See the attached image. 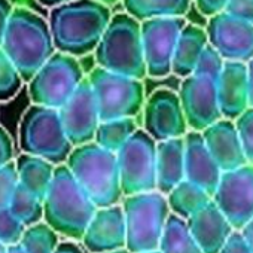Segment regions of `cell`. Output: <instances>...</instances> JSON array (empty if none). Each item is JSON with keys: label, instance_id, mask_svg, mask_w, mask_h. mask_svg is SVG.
Returning <instances> with one entry per match:
<instances>
[{"label": "cell", "instance_id": "obj_1", "mask_svg": "<svg viewBox=\"0 0 253 253\" xmlns=\"http://www.w3.org/2000/svg\"><path fill=\"white\" fill-rule=\"evenodd\" d=\"M112 20L110 6L97 0H72L49 12L55 49L73 57L94 52Z\"/></svg>", "mask_w": 253, "mask_h": 253}, {"label": "cell", "instance_id": "obj_2", "mask_svg": "<svg viewBox=\"0 0 253 253\" xmlns=\"http://www.w3.org/2000/svg\"><path fill=\"white\" fill-rule=\"evenodd\" d=\"M2 48L24 82H29L57 52L49 21L27 8H14Z\"/></svg>", "mask_w": 253, "mask_h": 253}, {"label": "cell", "instance_id": "obj_3", "mask_svg": "<svg viewBox=\"0 0 253 253\" xmlns=\"http://www.w3.org/2000/svg\"><path fill=\"white\" fill-rule=\"evenodd\" d=\"M97 209L67 164L57 166L52 185L43 200V220L58 234L72 240H82Z\"/></svg>", "mask_w": 253, "mask_h": 253}, {"label": "cell", "instance_id": "obj_4", "mask_svg": "<svg viewBox=\"0 0 253 253\" xmlns=\"http://www.w3.org/2000/svg\"><path fill=\"white\" fill-rule=\"evenodd\" d=\"M66 164L97 207L118 204L124 197L116 152L89 142L75 146Z\"/></svg>", "mask_w": 253, "mask_h": 253}, {"label": "cell", "instance_id": "obj_5", "mask_svg": "<svg viewBox=\"0 0 253 253\" xmlns=\"http://www.w3.org/2000/svg\"><path fill=\"white\" fill-rule=\"evenodd\" d=\"M98 67L136 79L148 76L142 21L128 12L115 14L94 51Z\"/></svg>", "mask_w": 253, "mask_h": 253}, {"label": "cell", "instance_id": "obj_6", "mask_svg": "<svg viewBox=\"0 0 253 253\" xmlns=\"http://www.w3.org/2000/svg\"><path fill=\"white\" fill-rule=\"evenodd\" d=\"M122 210L126 228V249L131 253L157 250L171 213L167 195L157 189L125 195Z\"/></svg>", "mask_w": 253, "mask_h": 253}, {"label": "cell", "instance_id": "obj_7", "mask_svg": "<svg viewBox=\"0 0 253 253\" xmlns=\"http://www.w3.org/2000/svg\"><path fill=\"white\" fill-rule=\"evenodd\" d=\"M20 148L24 154L45 158L55 166L66 164L73 145L64 131L58 109L32 103L20 122Z\"/></svg>", "mask_w": 253, "mask_h": 253}, {"label": "cell", "instance_id": "obj_8", "mask_svg": "<svg viewBox=\"0 0 253 253\" xmlns=\"http://www.w3.org/2000/svg\"><path fill=\"white\" fill-rule=\"evenodd\" d=\"M101 121L126 118L140 113L145 106V85L142 79L95 67L88 75Z\"/></svg>", "mask_w": 253, "mask_h": 253}, {"label": "cell", "instance_id": "obj_9", "mask_svg": "<svg viewBox=\"0 0 253 253\" xmlns=\"http://www.w3.org/2000/svg\"><path fill=\"white\" fill-rule=\"evenodd\" d=\"M85 75L76 57L57 51L27 82L33 104L60 109L78 89Z\"/></svg>", "mask_w": 253, "mask_h": 253}, {"label": "cell", "instance_id": "obj_10", "mask_svg": "<svg viewBox=\"0 0 253 253\" xmlns=\"http://www.w3.org/2000/svg\"><path fill=\"white\" fill-rule=\"evenodd\" d=\"M116 157L124 197L157 189V142L145 130H137Z\"/></svg>", "mask_w": 253, "mask_h": 253}, {"label": "cell", "instance_id": "obj_11", "mask_svg": "<svg viewBox=\"0 0 253 253\" xmlns=\"http://www.w3.org/2000/svg\"><path fill=\"white\" fill-rule=\"evenodd\" d=\"M185 24L186 21L183 17H163L142 21L148 76L164 78L173 73L174 51Z\"/></svg>", "mask_w": 253, "mask_h": 253}, {"label": "cell", "instance_id": "obj_12", "mask_svg": "<svg viewBox=\"0 0 253 253\" xmlns=\"http://www.w3.org/2000/svg\"><path fill=\"white\" fill-rule=\"evenodd\" d=\"M213 200L240 231L253 217V164L223 171Z\"/></svg>", "mask_w": 253, "mask_h": 253}, {"label": "cell", "instance_id": "obj_13", "mask_svg": "<svg viewBox=\"0 0 253 253\" xmlns=\"http://www.w3.org/2000/svg\"><path fill=\"white\" fill-rule=\"evenodd\" d=\"M58 113L73 148L94 142L101 118L88 76L84 78L75 94L58 109Z\"/></svg>", "mask_w": 253, "mask_h": 253}, {"label": "cell", "instance_id": "obj_14", "mask_svg": "<svg viewBox=\"0 0 253 253\" xmlns=\"http://www.w3.org/2000/svg\"><path fill=\"white\" fill-rule=\"evenodd\" d=\"M143 110L145 131L155 142L186 136L189 126L179 94L170 89H158L146 100Z\"/></svg>", "mask_w": 253, "mask_h": 253}, {"label": "cell", "instance_id": "obj_15", "mask_svg": "<svg viewBox=\"0 0 253 253\" xmlns=\"http://www.w3.org/2000/svg\"><path fill=\"white\" fill-rule=\"evenodd\" d=\"M179 97L188 121V126L194 131H203L222 116L217 82L211 78L192 73L183 78Z\"/></svg>", "mask_w": 253, "mask_h": 253}, {"label": "cell", "instance_id": "obj_16", "mask_svg": "<svg viewBox=\"0 0 253 253\" xmlns=\"http://www.w3.org/2000/svg\"><path fill=\"white\" fill-rule=\"evenodd\" d=\"M209 43L226 60L249 63L253 58V24L222 11L209 17Z\"/></svg>", "mask_w": 253, "mask_h": 253}, {"label": "cell", "instance_id": "obj_17", "mask_svg": "<svg viewBox=\"0 0 253 253\" xmlns=\"http://www.w3.org/2000/svg\"><path fill=\"white\" fill-rule=\"evenodd\" d=\"M82 243L91 253H104L126 247V228L122 206L98 207L85 229Z\"/></svg>", "mask_w": 253, "mask_h": 253}, {"label": "cell", "instance_id": "obj_18", "mask_svg": "<svg viewBox=\"0 0 253 253\" xmlns=\"http://www.w3.org/2000/svg\"><path fill=\"white\" fill-rule=\"evenodd\" d=\"M204 143L222 171H229L247 164L235 121L220 118L201 131Z\"/></svg>", "mask_w": 253, "mask_h": 253}, {"label": "cell", "instance_id": "obj_19", "mask_svg": "<svg viewBox=\"0 0 253 253\" xmlns=\"http://www.w3.org/2000/svg\"><path fill=\"white\" fill-rule=\"evenodd\" d=\"M185 139V179L198 185L211 197L222 177V169L209 152L201 131L191 130Z\"/></svg>", "mask_w": 253, "mask_h": 253}, {"label": "cell", "instance_id": "obj_20", "mask_svg": "<svg viewBox=\"0 0 253 253\" xmlns=\"http://www.w3.org/2000/svg\"><path fill=\"white\" fill-rule=\"evenodd\" d=\"M188 228L204 253H219L234 226L211 198L188 220Z\"/></svg>", "mask_w": 253, "mask_h": 253}, {"label": "cell", "instance_id": "obj_21", "mask_svg": "<svg viewBox=\"0 0 253 253\" xmlns=\"http://www.w3.org/2000/svg\"><path fill=\"white\" fill-rule=\"evenodd\" d=\"M216 82L222 116L235 121L250 107L247 63L226 61Z\"/></svg>", "mask_w": 253, "mask_h": 253}, {"label": "cell", "instance_id": "obj_22", "mask_svg": "<svg viewBox=\"0 0 253 253\" xmlns=\"http://www.w3.org/2000/svg\"><path fill=\"white\" fill-rule=\"evenodd\" d=\"M185 180V139L157 142V191L167 195Z\"/></svg>", "mask_w": 253, "mask_h": 253}, {"label": "cell", "instance_id": "obj_23", "mask_svg": "<svg viewBox=\"0 0 253 253\" xmlns=\"http://www.w3.org/2000/svg\"><path fill=\"white\" fill-rule=\"evenodd\" d=\"M207 45H209V38L206 29L186 23L180 32L177 46L174 51L173 73L182 78L192 75Z\"/></svg>", "mask_w": 253, "mask_h": 253}, {"label": "cell", "instance_id": "obj_24", "mask_svg": "<svg viewBox=\"0 0 253 253\" xmlns=\"http://www.w3.org/2000/svg\"><path fill=\"white\" fill-rule=\"evenodd\" d=\"M15 164L20 183L43 201L52 185L57 166L45 158L24 152L15 158Z\"/></svg>", "mask_w": 253, "mask_h": 253}, {"label": "cell", "instance_id": "obj_25", "mask_svg": "<svg viewBox=\"0 0 253 253\" xmlns=\"http://www.w3.org/2000/svg\"><path fill=\"white\" fill-rule=\"evenodd\" d=\"M125 12L139 21L163 17H185L191 0H122Z\"/></svg>", "mask_w": 253, "mask_h": 253}, {"label": "cell", "instance_id": "obj_26", "mask_svg": "<svg viewBox=\"0 0 253 253\" xmlns=\"http://www.w3.org/2000/svg\"><path fill=\"white\" fill-rule=\"evenodd\" d=\"M211 198L213 197L209 192H206L198 185L189 182L188 179L182 180L167 194L171 213L180 216L185 220H188L194 213L204 207Z\"/></svg>", "mask_w": 253, "mask_h": 253}, {"label": "cell", "instance_id": "obj_27", "mask_svg": "<svg viewBox=\"0 0 253 253\" xmlns=\"http://www.w3.org/2000/svg\"><path fill=\"white\" fill-rule=\"evenodd\" d=\"M158 250L161 253H204L192 237L188 222L180 216L170 213Z\"/></svg>", "mask_w": 253, "mask_h": 253}, {"label": "cell", "instance_id": "obj_28", "mask_svg": "<svg viewBox=\"0 0 253 253\" xmlns=\"http://www.w3.org/2000/svg\"><path fill=\"white\" fill-rule=\"evenodd\" d=\"M137 130L139 128H137L136 119L131 116L101 121L97 128L94 142L107 151L118 152L134 136Z\"/></svg>", "mask_w": 253, "mask_h": 253}, {"label": "cell", "instance_id": "obj_29", "mask_svg": "<svg viewBox=\"0 0 253 253\" xmlns=\"http://www.w3.org/2000/svg\"><path fill=\"white\" fill-rule=\"evenodd\" d=\"M8 207L26 226H32L38 222H42L45 216L43 201L33 192H30L27 188H24L21 183H18Z\"/></svg>", "mask_w": 253, "mask_h": 253}, {"label": "cell", "instance_id": "obj_30", "mask_svg": "<svg viewBox=\"0 0 253 253\" xmlns=\"http://www.w3.org/2000/svg\"><path fill=\"white\" fill-rule=\"evenodd\" d=\"M20 244L26 253H54L60 244L58 232L42 220L26 228Z\"/></svg>", "mask_w": 253, "mask_h": 253}, {"label": "cell", "instance_id": "obj_31", "mask_svg": "<svg viewBox=\"0 0 253 253\" xmlns=\"http://www.w3.org/2000/svg\"><path fill=\"white\" fill-rule=\"evenodd\" d=\"M24 84L18 69L0 46V101L12 100Z\"/></svg>", "mask_w": 253, "mask_h": 253}, {"label": "cell", "instance_id": "obj_32", "mask_svg": "<svg viewBox=\"0 0 253 253\" xmlns=\"http://www.w3.org/2000/svg\"><path fill=\"white\" fill-rule=\"evenodd\" d=\"M26 228L27 226L12 213L9 207H0V241L3 244L8 247L20 244Z\"/></svg>", "mask_w": 253, "mask_h": 253}, {"label": "cell", "instance_id": "obj_33", "mask_svg": "<svg viewBox=\"0 0 253 253\" xmlns=\"http://www.w3.org/2000/svg\"><path fill=\"white\" fill-rule=\"evenodd\" d=\"M225 63H226V60L209 43L204 48V51H203L198 63H197L194 73L203 75V76H207V78H211V79L217 81L220 73L223 72Z\"/></svg>", "mask_w": 253, "mask_h": 253}, {"label": "cell", "instance_id": "obj_34", "mask_svg": "<svg viewBox=\"0 0 253 253\" xmlns=\"http://www.w3.org/2000/svg\"><path fill=\"white\" fill-rule=\"evenodd\" d=\"M20 183L15 160L0 169V207H8Z\"/></svg>", "mask_w": 253, "mask_h": 253}, {"label": "cell", "instance_id": "obj_35", "mask_svg": "<svg viewBox=\"0 0 253 253\" xmlns=\"http://www.w3.org/2000/svg\"><path fill=\"white\" fill-rule=\"evenodd\" d=\"M237 130L249 164H253V106L235 119Z\"/></svg>", "mask_w": 253, "mask_h": 253}, {"label": "cell", "instance_id": "obj_36", "mask_svg": "<svg viewBox=\"0 0 253 253\" xmlns=\"http://www.w3.org/2000/svg\"><path fill=\"white\" fill-rule=\"evenodd\" d=\"M225 12L253 24V0H229L225 6Z\"/></svg>", "mask_w": 253, "mask_h": 253}, {"label": "cell", "instance_id": "obj_37", "mask_svg": "<svg viewBox=\"0 0 253 253\" xmlns=\"http://www.w3.org/2000/svg\"><path fill=\"white\" fill-rule=\"evenodd\" d=\"M219 253H253V252L250 250V247H249L247 241L244 240L241 231L234 229V232L229 235V238L222 246Z\"/></svg>", "mask_w": 253, "mask_h": 253}, {"label": "cell", "instance_id": "obj_38", "mask_svg": "<svg viewBox=\"0 0 253 253\" xmlns=\"http://www.w3.org/2000/svg\"><path fill=\"white\" fill-rule=\"evenodd\" d=\"M14 160H15L14 142H12L9 133L3 128V126H0V169L9 164Z\"/></svg>", "mask_w": 253, "mask_h": 253}, {"label": "cell", "instance_id": "obj_39", "mask_svg": "<svg viewBox=\"0 0 253 253\" xmlns=\"http://www.w3.org/2000/svg\"><path fill=\"white\" fill-rule=\"evenodd\" d=\"M228 2L229 0H195V5L200 14L206 17H211L214 14L225 11V6Z\"/></svg>", "mask_w": 253, "mask_h": 253}, {"label": "cell", "instance_id": "obj_40", "mask_svg": "<svg viewBox=\"0 0 253 253\" xmlns=\"http://www.w3.org/2000/svg\"><path fill=\"white\" fill-rule=\"evenodd\" d=\"M12 11H14V6L11 3V0H0V46L3 43Z\"/></svg>", "mask_w": 253, "mask_h": 253}, {"label": "cell", "instance_id": "obj_41", "mask_svg": "<svg viewBox=\"0 0 253 253\" xmlns=\"http://www.w3.org/2000/svg\"><path fill=\"white\" fill-rule=\"evenodd\" d=\"M54 253H84V250L73 241H61Z\"/></svg>", "mask_w": 253, "mask_h": 253}, {"label": "cell", "instance_id": "obj_42", "mask_svg": "<svg viewBox=\"0 0 253 253\" xmlns=\"http://www.w3.org/2000/svg\"><path fill=\"white\" fill-rule=\"evenodd\" d=\"M241 231V234H243V237H244V240L247 241V244H249V247H250V250L253 252V217L240 229Z\"/></svg>", "mask_w": 253, "mask_h": 253}, {"label": "cell", "instance_id": "obj_43", "mask_svg": "<svg viewBox=\"0 0 253 253\" xmlns=\"http://www.w3.org/2000/svg\"><path fill=\"white\" fill-rule=\"evenodd\" d=\"M247 73H249V103L253 106V58L247 63Z\"/></svg>", "mask_w": 253, "mask_h": 253}, {"label": "cell", "instance_id": "obj_44", "mask_svg": "<svg viewBox=\"0 0 253 253\" xmlns=\"http://www.w3.org/2000/svg\"><path fill=\"white\" fill-rule=\"evenodd\" d=\"M36 2H38V3H41V5H42V6H45V8L52 9V8L60 6V5H63V3L72 2V0H36Z\"/></svg>", "mask_w": 253, "mask_h": 253}, {"label": "cell", "instance_id": "obj_45", "mask_svg": "<svg viewBox=\"0 0 253 253\" xmlns=\"http://www.w3.org/2000/svg\"><path fill=\"white\" fill-rule=\"evenodd\" d=\"M8 253H26V250L21 247V244H14L8 247Z\"/></svg>", "mask_w": 253, "mask_h": 253}, {"label": "cell", "instance_id": "obj_46", "mask_svg": "<svg viewBox=\"0 0 253 253\" xmlns=\"http://www.w3.org/2000/svg\"><path fill=\"white\" fill-rule=\"evenodd\" d=\"M97 2H101V3H104V5H107V6H112V5L121 2V0H97Z\"/></svg>", "mask_w": 253, "mask_h": 253}, {"label": "cell", "instance_id": "obj_47", "mask_svg": "<svg viewBox=\"0 0 253 253\" xmlns=\"http://www.w3.org/2000/svg\"><path fill=\"white\" fill-rule=\"evenodd\" d=\"M104 253H131L126 247H122V249H116V250H112V252H104Z\"/></svg>", "mask_w": 253, "mask_h": 253}, {"label": "cell", "instance_id": "obj_48", "mask_svg": "<svg viewBox=\"0 0 253 253\" xmlns=\"http://www.w3.org/2000/svg\"><path fill=\"white\" fill-rule=\"evenodd\" d=\"M0 253H8V246L0 241Z\"/></svg>", "mask_w": 253, "mask_h": 253}, {"label": "cell", "instance_id": "obj_49", "mask_svg": "<svg viewBox=\"0 0 253 253\" xmlns=\"http://www.w3.org/2000/svg\"><path fill=\"white\" fill-rule=\"evenodd\" d=\"M142 253H161V252L157 249V250H149V252H142Z\"/></svg>", "mask_w": 253, "mask_h": 253}]
</instances>
